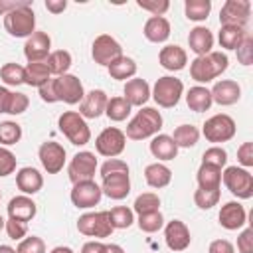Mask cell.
<instances>
[{"label":"cell","instance_id":"6da1fadb","mask_svg":"<svg viewBox=\"0 0 253 253\" xmlns=\"http://www.w3.org/2000/svg\"><path fill=\"white\" fill-rule=\"evenodd\" d=\"M162 125H164V119H162L158 109H154V107H140V111H136V115L128 121L125 136L130 138V140L152 138V136H156L160 132Z\"/></svg>","mask_w":253,"mask_h":253},{"label":"cell","instance_id":"7a4b0ae2","mask_svg":"<svg viewBox=\"0 0 253 253\" xmlns=\"http://www.w3.org/2000/svg\"><path fill=\"white\" fill-rule=\"evenodd\" d=\"M229 65V59L223 51H210L206 55H200V57H194L190 61V77L194 81H198L200 85L202 83H210L213 79H217Z\"/></svg>","mask_w":253,"mask_h":253},{"label":"cell","instance_id":"3957f363","mask_svg":"<svg viewBox=\"0 0 253 253\" xmlns=\"http://www.w3.org/2000/svg\"><path fill=\"white\" fill-rule=\"evenodd\" d=\"M57 126H59V132L73 146H85L91 140V128L77 111H63L57 119Z\"/></svg>","mask_w":253,"mask_h":253},{"label":"cell","instance_id":"277c9868","mask_svg":"<svg viewBox=\"0 0 253 253\" xmlns=\"http://www.w3.org/2000/svg\"><path fill=\"white\" fill-rule=\"evenodd\" d=\"M184 95V83L182 79L174 77V75H164L158 77L156 83L150 87V97L154 99V103L162 109H172L180 103Z\"/></svg>","mask_w":253,"mask_h":253},{"label":"cell","instance_id":"5b68a950","mask_svg":"<svg viewBox=\"0 0 253 253\" xmlns=\"http://www.w3.org/2000/svg\"><path fill=\"white\" fill-rule=\"evenodd\" d=\"M4 30L12 36V38H30L36 32V14L28 4L10 10L4 14Z\"/></svg>","mask_w":253,"mask_h":253},{"label":"cell","instance_id":"8992f818","mask_svg":"<svg viewBox=\"0 0 253 253\" xmlns=\"http://www.w3.org/2000/svg\"><path fill=\"white\" fill-rule=\"evenodd\" d=\"M221 182H223V186L237 200H249V198H253V174L247 168L227 166L221 172Z\"/></svg>","mask_w":253,"mask_h":253},{"label":"cell","instance_id":"52a82bcc","mask_svg":"<svg viewBox=\"0 0 253 253\" xmlns=\"http://www.w3.org/2000/svg\"><path fill=\"white\" fill-rule=\"evenodd\" d=\"M235 132H237L235 121L225 113H217V115L210 117L202 126V134L206 136V140L213 142L215 146H219L221 142L231 140L235 136Z\"/></svg>","mask_w":253,"mask_h":253},{"label":"cell","instance_id":"ba28073f","mask_svg":"<svg viewBox=\"0 0 253 253\" xmlns=\"http://www.w3.org/2000/svg\"><path fill=\"white\" fill-rule=\"evenodd\" d=\"M51 87H53V95L55 101L65 103V105H77L83 101L85 97V89L83 83L77 75L73 73H65L59 77H51Z\"/></svg>","mask_w":253,"mask_h":253},{"label":"cell","instance_id":"9c48e42d","mask_svg":"<svg viewBox=\"0 0 253 253\" xmlns=\"http://www.w3.org/2000/svg\"><path fill=\"white\" fill-rule=\"evenodd\" d=\"M77 231L83 233V235H87V237L105 239V237H111V233L115 229L111 227L109 211H87V213L79 215V219H77Z\"/></svg>","mask_w":253,"mask_h":253},{"label":"cell","instance_id":"30bf717a","mask_svg":"<svg viewBox=\"0 0 253 253\" xmlns=\"http://www.w3.org/2000/svg\"><path fill=\"white\" fill-rule=\"evenodd\" d=\"M125 146H126V136L117 126L103 128L95 138V150L105 158H117L119 154H123Z\"/></svg>","mask_w":253,"mask_h":253},{"label":"cell","instance_id":"8fae6325","mask_svg":"<svg viewBox=\"0 0 253 253\" xmlns=\"http://www.w3.org/2000/svg\"><path fill=\"white\" fill-rule=\"evenodd\" d=\"M123 55V47L121 43L109 36V34H101L93 40L91 43V57L97 65H103V67H109L117 57Z\"/></svg>","mask_w":253,"mask_h":253},{"label":"cell","instance_id":"7c38bea8","mask_svg":"<svg viewBox=\"0 0 253 253\" xmlns=\"http://www.w3.org/2000/svg\"><path fill=\"white\" fill-rule=\"evenodd\" d=\"M97 168H99V164H97L95 152L79 150L77 154H73V158L67 166V176H69L71 184H77L83 180H93Z\"/></svg>","mask_w":253,"mask_h":253},{"label":"cell","instance_id":"4fadbf2b","mask_svg":"<svg viewBox=\"0 0 253 253\" xmlns=\"http://www.w3.org/2000/svg\"><path fill=\"white\" fill-rule=\"evenodd\" d=\"M69 198H71V204L77 210H91V208L99 206V202L103 198V192H101V186L95 180H83V182L73 184Z\"/></svg>","mask_w":253,"mask_h":253},{"label":"cell","instance_id":"5bb4252c","mask_svg":"<svg viewBox=\"0 0 253 253\" xmlns=\"http://www.w3.org/2000/svg\"><path fill=\"white\" fill-rule=\"evenodd\" d=\"M251 16V2L249 0H225L219 10V24L221 26H239L245 28Z\"/></svg>","mask_w":253,"mask_h":253},{"label":"cell","instance_id":"9a60e30c","mask_svg":"<svg viewBox=\"0 0 253 253\" xmlns=\"http://www.w3.org/2000/svg\"><path fill=\"white\" fill-rule=\"evenodd\" d=\"M65 156H67L65 148L55 140H45L38 148V158H40V162L47 174L61 172L65 166Z\"/></svg>","mask_w":253,"mask_h":253},{"label":"cell","instance_id":"2e32d148","mask_svg":"<svg viewBox=\"0 0 253 253\" xmlns=\"http://www.w3.org/2000/svg\"><path fill=\"white\" fill-rule=\"evenodd\" d=\"M164 241L168 245L170 251L174 253H180V251H186L192 243V233H190V227L182 221V219H172L164 225Z\"/></svg>","mask_w":253,"mask_h":253},{"label":"cell","instance_id":"e0dca14e","mask_svg":"<svg viewBox=\"0 0 253 253\" xmlns=\"http://www.w3.org/2000/svg\"><path fill=\"white\" fill-rule=\"evenodd\" d=\"M49 53H51V38L47 36V32L36 30L30 38H26V43H24V55H26L28 63H34V61H45Z\"/></svg>","mask_w":253,"mask_h":253},{"label":"cell","instance_id":"ac0fdd59","mask_svg":"<svg viewBox=\"0 0 253 253\" xmlns=\"http://www.w3.org/2000/svg\"><path fill=\"white\" fill-rule=\"evenodd\" d=\"M101 192L111 200H125L130 194V174L128 172H115L103 176Z\"/></svg>","mask_w":253,"mask_h":253},{"label":"cell","instance_id":"d6986e66","mask_svg":"<svg viewBox=\"0 0 253 253\" xmlns=\"http://www.w3.org/2000/svg\"><path fill=\"white\" fill-rule=\"evenodd\" d=\"M217 219H219V225L227 231H235V229H241L245 223H247V211L245 208L239 204V202H225L217 213Z\"/></svg>","mask_w":253,"mask_h":253},{"label":"cell","instance_id":"ffe728a7","mask_svg":"<svg viewBox=\"0 0 253 253\" xmlns=\"http://www.w3.org/2000/svg\"><path fill=\"white\" fill-rule=\"evenodd\" d=\"M107 93L103 89H91L85 93L83 101L79 103V115L83 119H99L101 115H105V107H107Z\"/></svg>","mask_w":253,"mask_h":253},{"label":"cell","instance_id":"44dd1931","mask_svg":"<svg viewBox=\"0 0 253 253\" xmlns=\"http://www.w3.org/2000/svg\"><path fill=\"white\" fill-rule=\"evenodd\" d=\"M210 93H211V101L217 103V105H221V107L235 105L241 99V87L233 79H221V81H217L210 89Z\"/></svg>","mask_w":253,"mask_h":253},{"label":"cell","instance_id":"7402d4cb","mask_svg":"<svg viewBox=\"0 0 253 253\" xmlns=\"http://www.w3.org/2000/svg\"><path fill=\"white\" fill-rule=\"evenodd\" d=\"M123 97L126 99V103L130 107H144L146 101L150 99V85H148V81L142 79V77H132V79L125 81Z\"/></svg>","mask_w":253,"mask_h":253},{"label":"cell","instance_id":"603a6c76","mask_svg":"<svg viewBox=\"0 0 253 253\" xmlns=\"http://www.w3.org/2000/svg\"><path fill=\"white\" fill-rule=\"evenodd\" d=\"M6 211H8V217L28 223V221H32V219L36 217L38 206H36V202H34L30 196H24V194H22V196H14V198L8 202Z\"/></svg>","mask_w":253,"mask_h":253},{"label":"cell","instance_id":"cb8c5ba5","mask_svg":"<svg viewBox=\"0 0 253 253\" xmlns=\"http://www.w3.org/2000/svg\"><path fill=\"white\" fill-rule=\"evenodd\" d=\"M16 186L24 196H34L43 188V176L34 166H24L16 172Z\"/></svg>","mask_w":253,"mask_h":253},{"label":"cell","instance_id":"d4e9b609","mask_svg":"<svg viewBox=\"0 0 253 253\" xmlns=\"http://www.w3.org/2000/svg\"><path fill=\"white\" fill-rule=\"evenodd\" d=\"M158 61L166 71H182L188 63V53H186L184 47H180L176 43H170V45H164L160 49Z\"/></svg>","mask_w":253,"mask_h":253},{"label":"cell","instance_id":"484cf974","mask_svg":"<svg viewBox=\"0 0 253 253\" xmlns=\"http://www.w3.org/2000/svg\"><path fill=\"white\" fill-rule=\"evenodd\" d=\"M188 45H190V51L196 53V57L210 53L211 47H213V34H211V30L206 28V26L192 28L190 34H188Z\"/></svg>","mask_w":253,"mask_h":253},{"label":"cell","instance_id":"4316f807","mask_svg":"<svg viewBox=\"0 0 253 253\" xmlns=\"http://www.w3.org/2000/svg\"><path fill=\"white\" fill-rule=\"evenodd\" d=\"M142 34L152 43H164L170 38V22L164 16H150L142 26Z\"/></svg>","mask_w":253,"mask_h":253},{"label":"cell","instance_id":"83f0119b","mask_svg":"<svg viewBox=\"0 0 253 253\" xmlns=\"http://www.w3.org/2000/svg\"><path fill=\"white\" fill-rule=\"evenodd\" d=\"M148 148H150V154H152L158 162H168V160H174V158L178 156V146L174 144V140H172L170 134L158 132L156 136H152Z\"/></svg>","mask_w":253,"mask_h":253},{"label":"cell","instance_id":"f1b7e54d","mask_svg":"<svg viewBox=\"0 0 253 253\" xmlns=\"http://www.w3.org/2000/svg\"><path fill=\"white\" fill-rule=\"evenodd\" d=\"M186 105H188V109L194 111V113H206V111H210V107L213 105L210 89L204 87V85H194V87H190L188 93H186Z\"/></svg>","mask_w":253,"mask_h":253},{"label":"cell","instance_id":"f546056e","mask_svg":"<svg viewBox=\"0 0 253 253\" xmlns=\"http://www.w3.org/2000/svg\"><path fill=\"white\" fill-rule=\"evenodd\" d=\"M144 180L154 190L166 188L172 182V170L164 162H152L144 168Z\"/></svg>","mask_w":253,"mask_h":253},{"label":"cell","instance_id":"4dcf8cb0","mask_svg":"<svg viewBox=\"0 0 253 253\" xmlns=\"http://www.w3.org/2000/svg\"><path fill=\"white\" fill-rule=\"evenodd\" d=\"M136 69H138V67H136V61H134L132 57H128V55L117 57V59L107 67L111 79H117V81H128V79H132V77L136 75Z\"/></svg>","mask_w":253,"mask_h":253},{"label":"cell","instance_id":"1f68e13d","mask_svg":"<svg viewBox=\"0 0 253 253\" xmlns=\"http://www.w3.org/2000/svg\"><path fill=\"white\" fill-rule=\"evenodd\" d=\"M196 180H198V188L219 190V186H221V168L202 162L198 172H196Z\"/></svg>","mask_w":253,"mask_h":253},{"label":"cell","instance_id":"d6a6232c","mask_svg":"<svg viewBox=\"0 0 253 253\" xmlns=\"http://www.w3.org/2000/svg\"><path fill=\"white\" fill-rule=\"evenodd\" d=\"M49 79H51V73H49L45 61H34V63H28L24 67V83L30 87L40 89Z\"/></svg>","mask_w":253,"mask_h":253},{"label":"cell","instance_id":"836d02e7","mask_svg":"<svg viewBox=\"0 0 253 253\" xmlns=\"http://www.w3.org/2000/svg\"><path fill=\"white\" fill-rule=\"evenodd\" d=\"M245 38H247V30L239 26H221L217 34L219 45L223 49H237Z\"/></svg>","mask_w":253,"mask_h":253},{"label":"cell","instance_id":"e575fe53","mask_svg":"<svg viewBox=\"0 0 253 253\" xmlns=\"http://www.w3.org/2000/svg\"><path fill=\"white\" fill-rule=\"evenodd\" d=\"M71 63H73V57H71V53H69L67 49H55V51H51V53L47 55V59H45V65H47L49 73L55 75V77L65 75V73L69 71Z\"/></svg>","mask_w":253,"mask_h":253},{"label":"cell","instance_id":"d590c367","mask_svg":"<svg viewBox=\"0 0 253 253\" xmlns=\"http://www.w3.org/2000/svg\"><path fill=\"white\" fill-rule=\"evenodd\" d=\"M172 140L178 148H192L200 140V130L194 125H180L172 132Z\"/></svg>","mask_w":253,"mask_h":253},{"label":"cell","instance_id":"8d00e7d4","mask_svg":"<svg viewBox=\"0 0 253 253\" xmlns=\"http://www.w3.org/2000/svg\"><path fill=\"white\" fill-rule=\"evenodd\" d=\"M132 107L126 103V99L123 95L119 97H111L107 101V107H105V115L109 117V121L113 123H121V121H126L128 115H130Z\"/></svg>","mask_w":253,"mask_h":253},{"label":"cell","instance_id":"74e56055","mask_svg":"<svg viewBox=\"0 0 253 253\" xmlns=\"http://www.w3.org/2000/svg\"><path fill=\"white\" fill-rule=\"evenodd\" d=\"M211 12V0H186L184 14L192 22H204Z\"/></svg>","mask_w":253,"mask_h":253},{"label":"cell","instance_id":"f35d334b","mask_svg":"<svg viewBox=\"0 0 253 253\" xmlns=\"http://www.w3.org/2000/svg\"><path fill=\"white\" fill-rule=\"evenodd\" d=\"M109 221L113 229H126L134 223V211L126 206H115L113 210H109Z\"/></svg>","mask_w":253,"mask_h":253},{"label":"cell","instance_id":"ab89813d","mask_svg":"<svg viewBox=\"0 0 253 253\" xmlns=\"http://www.w3.org/2000/svg\"><path fill=\"white\" fill-rule=\"evenodd\" d=\"M134 221H136L138 229L144 231V233H156V231H160L164 227V215H162L160 210L148 211V213H140Z\"/></svg>","mask_w":253,"mask_h":253},{"label":"cell","instance_id":"60d3db41","mask_svg":"<svg viewBox=\"0 0 253 253\" xmlns=\"http://www.w3.org/2000/svg\"><path fill=\"white\" fill-rule=\"evenodd\" d=\"M0 79L4 81V85H10V87L24 85V67L20 63L8 61L0 67Z\"/></svg>","mask_w":253,"mask_h":253},{"label":"cell","instance_id":"b9f144b4","mask_svg":"<svg viewBox=\"0 0 253 253\" xmlns=\"http://www.w3.org/2000/svg\"><path fill=\"white\" fill-rule=\"evenodd\" d=\"M156 210H160V198L154 192H142V194H138L136 200H134V204H132V211L138 213V215L140 213H148V211H156Z\"/></svg>","mask_w":253,"mask_h":253},{"label":"cell","instance_id":"7bdbcfd3","mask_svg":"<svg viewBox=\"0 0 253 253\" xmlns=\"http://www.w3.org/2000/svg\"><path fill=\"white\" fill-rule=\"evenodd\" d=\"M22 126L16 121H2L0 123V146H12L20 142Z\"/></svg>","mask_w":253,"mask_h":253},{"label":"cell","instance_id":"ee69618b","mask_svg":"<svg viewBox=\"0 0 253 253\" xmlns=\"http://www.w3.org/2000/svg\"><path fill=\"white\" fill-rule=\"evenodd\" d=\"M219 196H221L219 190H204V188H198L194 192V204L200 210H211L213 206H217Z\"/></svg>","mask_w":253,"mask_h":253},{"label":"cell","instance_id":"f6af8a7d","mask_svg":"<svg viewBox=\"0 0 253 253\" xmlns=\"http://www.w3.org/2000/svg\"><path fill=\"white\" fill-rule=\"evenodd\" d=\"M202 162H206V164H213V166H217V168H223L225 164H227V152H225V148H221V146H210L208 150H204V154H202Z\"/></svg>","mask_w":253,"mask_h":253},{"label":"cell","instance_id":"bcb514c9","mask_svg":"<svg viewBox=\"0 0 253 253\" xmlns=\"http://www.w3.org/2000/svg\"><path fill=\"white\" fill-rule=\"evenodd\" d=\"M16 162H18L16 154L10 148L0 146V178H6L10 174H14L16 172Z\"/></svg>","mask_w":253,"mask_h":253},{"label":"cell","instance_id":"7dc6e473","mask_svg":"<svg viewBox=\"0 0 253 253\" xmlns=\"http://www.w3.org/2000/svg\"><path fill=\"white\" fill-rule=\"evenodd\" d=\"M16 253H45V243H43L42 237L30 235V237H24V239L18 243Z\"/></svg>","mask_w":253,"mask_h":253},{"label":"cell","instance_id":"c3c4849f","mask_svg":"<svg viewBox=\"0 0 253 253\" xmlns=\"http://www.w3.org/2000/svg\"><path fill=\"white\" fill-rule=\"evenodd\" d=\"M30 107V99L26 93H20V91H12V97H10V105H8V111L6 115H22L26 113Z\"/></svg>","mask_w":253,"mask_h":253},{"label":"cell","instance_id":"681fc988","mask_svg":"<svg viewBox=\"0 0 253 253\" xmlns=\"http://www.w3.org/2000/svg\"><path fill=\"white\" fill-rule=\"evenodd\" d=\"M136 6L140 10L150 12V16H164L170 8V2L168 0H138Z\"/></svg>","mask_w":253,"mask_h":253},{"label":"cell","instance_id":"f907efd6","mask_svg":"<svg viewBox=\"0 0 253 253\" xmlns=\"http://www.w3.org/2000/svg\"><path fill=\"white\" fill-rule=\"evenodd\" d=\"M4 229H6L8 237H10V239H14V241H22V239L28 235V223L18 221V219H12V217H8V219H6Z\"/></svg>","mask_w":253,"mask_h":253},{"label":"cell","instance_id":"816d5d0a","mask_svg":"<svg viewBox=\"0 0 253 253\" xmlns=\"http://www.w3.org/2000/svg\"><path fill=\"white\" fill-rule=\"evenodd\" d=\"M235 51H237V61L241 65H251L253 63V38L247 34V38L241 42V45Z\"/></svg>","mask_w":253,"mask_h":253},{"label":"cell","instance_id":"f5cc1de1","mask_svg":"<svg viewBox=\"0 0 253 253\" xmlns=\"http://www.w3.org/2000/svg\"><path fill=\"white\" fill-rule=\"evenodd\" d=\"M99 170H101V178H103V176H109L115 172H128V164L121 158H107Z\"/></svg>","mask_w":253,"mask_h":253},{"label":"cell","instance_id":"db71d44e","mask_svg":"<svg viewBox=\"0 0 253 253\" xmlns=\"http://www.w3.org/2000/svg\"><path fill=\"white\" fill-rule=\"evenodd\" d=\"M237 162L241 164V168H251L253 166V142L247 140L237 148Z\"/></svg>","mask_w":253,"mask_h":253},{"label":"cell","instance_id":"11a10c76","mask_svg":"<svg viewBox=\"0 0 253 253\" xmlns=\"http://www.w3.org/2000/svg\"><path fill=\"white\" fill-rule=\"evenodd\" d=\"M237 251L239 253H253V229L245 227L237 235Z\"/></svg>","mask_w":253,"mask_h":253},{"label":"cell","instance_id":"9f6ffc18","mask_svg":"<svg viewBox=\"0 0 253 253\" xmlns=\"http://www.w3.org/2000/svg\"><path fill=\"white\" fill-rule=\"evenodd\" d=\"M208 253H235V247L227 239H213L208 247Z\"/></svg>","mask_w":253,"mask_h":253},{"label":"cell","instance_id":"6f0895ef","mask_svg":"<svg viewBox=\"0 0 253 253\" xmlns=\"http://www.w3.org/2000/svg\"><path fill=\"white\" fill-rule=\"evenodd\" d=\"M105 247H107V243H103L99 239H91V241L83 243L81 253H105Z\"/></svg>","mask_w":253,"mask_h":253},{"label":"cell","instance_id":"680465c9","mask_svg":"<svg viewBox=\"0 0 253 253\" xmlns=\"http://www.w3.org/2000/svg\"><path fill=\"white\" fill-rule=\"evenodd\" d=\"M67 8V0H45V10L51 14H61Z\"/></svg>","mask_w":253,"mask_h":253},{"label":"cell","instance_id":"91938a15","mask_svg":"<svg viewBox=\"0 0 253 253\" xmlns=\"http://www.w3.org/2000/svg\"><path fill=\"white\" fill-rule=\"evenodd\" d=\"M10 97H12V91H10L8 87L0 85V113H6V111H8Z\"/></svg>","mask_w":253,"mask_h":253},{"label":"cell","instance_id":"94428289","mask_svg":"<svg viewBox=\"0 0 253 253\" xmlns=\"http://www.w3.org/2000/svg\"><path fill=\"white\" fill-rule=\"evenodd\" d=\"M105 253H125V249L121 245H117V243H107Z\"/></svg>","mask_w":253,"mask_h":253},{"label":"cell","instance_id":"6125c7cd","mask_svg":"<svg viewBox=\"0 0 253 253\" xmlns=\"http://www.w3.org/2000/svg\"><path fill=\"white\" fill-rule=\"evenodd\" d=\"M49 253H75L71 247H67V245H57V247H53Z\"/></svg>","mask_w":253,"mask_h":253},{"label":"cell","instance_id":"be15d7a7","mask_svg":"<svg viewBox=\"0 0 253 253\" xmlns=\"http://www.w3.org/2000/svg\"><path fill=\"white\" fill-rule=\"evenodd\" d=\"M0 253H16V249L10 245H0Z\"/></svg>","mask_w":253,"mask_h":253},{"label":"cell","instance_id":"e7e4bbea","mask_svg":"<svg viewBox=\"0 0 253 253\" xmlns=\"http://www.w3.org/2000/svg\"><path fill=\"white\" fill-rule=\"evenodd\" d=\"M4 225H6V219H4V217H2V215H0V231H2V229H4Z\"/></svg>","mask_w":253,"mask_h":253},{"label":"cell","instance_id":"03108f58","mask_svg":"<svg viewBox=\"0 0 253 253\" xmlns=\"http://www.w3.org/2000/svg\"><path fill=\"white\" fill-rule=\"evenodd\" d=\"M0 200H2V192H0Z\"/></svg>","mask_w":253,"mask_h":253}]
</instances>
